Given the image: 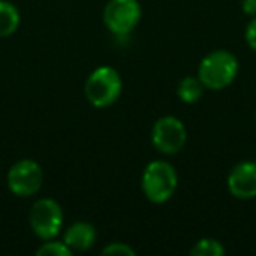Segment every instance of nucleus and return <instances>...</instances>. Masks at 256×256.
Here are the masks:
<instances>
[{
	"label": "nucleus",
	"mask_w": 256,
	"mask_h": 256,
	"mask_svg": "<svg viewBox=\"0 0 256 256\" xmlns=\"http://www.w3.org/2000/svg\"><path fill=\"white\" fill-rule=\"evenodd\" d=\"M178 172L165 160H154L146 165L140 178L142 193L151 204H167L178 190Z\"/></svg>",
	"instance_id": "obj_1"
},
{
	"label": "nucleus",
	"mask_w": 256,
	"mask_h": 256,
	"mask_svg": "<svg viewBox=\"0 0 256 256\" xmlns=\"http://www.w3.org/2000/svg\"><path fill=\"white\" fill-rule=\"evenodd\" d=\"M238 74V60L226 50H216L206 54L198 65V79L206 90L221 92L235 81Z\"/></svg>",
	"instance_id": "obj_2"
},
{
	"label": "nucleus",
	"mask_w": 256,
	"mask_h": 256,
	"mask_svg": "<svg viewBox=\"0 0 256 256\" xmlns=\"http://www.w3.org/2000/svg\"><path fill=\"white\" fill-rule=\"evenodd\" d=\"M123 90L120 72L109 65L95 68L84 82V95L96 109H107L118 102Z\"/></svg>",
	"instance_id": "obj_3"
},
{
	"label": "nucleus",
	"mask_w": 256,
	"mask_h": 256,
	"mask_svg": "<svg viewBox=\"0 0 256 256\" xmlns=\"http://www.w3.org/2000/svg\"><path fill=\"white\" fill-rule=\"evenodd\" d=\"M28 223L36 237L40 240H50L58 237L64 228V210L53 198H39L32 204L28 212Z\"/></svg>",
	"instance_id": "obj_4"
},
{
	"label": "nucleus",
	"mask_w": 256,
	"mask_h": 256,
	"mask_svg": "<svg viewBox=\"0 0 256 256\" xmlns=\"http://www.w3.org/2000/svg\"><path fill=\"white\" fill-rule=\"evenodd\" d=\"M188 132L186 126L179 118L176 116H162L154 121L151 128V144L162 154H176L186 146Z\"/></svg>",
	"instance_id": "obj_5"
},
{
	"label": "nucleus",
	"mask_w": 256,
	"mask_h": 256,
	"mask_svg": "<svg viewBox=\"0 0 256 256\" xmlns=\"http://www.w3.org/2000/svg\"><path fill=\"white\" fill-rule=\"evenodd\" d=\"M44 184V170L36 160L23 158L11 165L8 172V188L12 195L28 198L40 192Z\"/></svg>",
	"instance_id": "obj_6"
},
{
	"label": "nucleus",
	"mask_w": 256,
	"mask_h": 256,
	"mask_svg": "<svg viewBox=\"0 0 256 256\" xmlns=\"http://www.w3.org/2000/svg\"><path fill=\"white\" fill-rule=\"evenodd\" d=\"M104 25L114 36H128L142 18L139 0H109L104 8Z\"/></svg>",
	"instance_id": "obj_7"
},
{
	"label": "nucleus",
	"mask_w": 256,
	"mask_h": 256,
	"mask_svg": "<svg viewBox=\"0 0 256 256\" xmlns=\"http://www.w3.org/2000/svg\"><path fill=\"white\" fill-rule=\"evenodd\" d=\"M226 188L238 200H251L256 196V162H240L230 170Z\"/></svg>",
	"instance_id": "obj_8"
},
{
	"label": "nucleus",
	"mask_w": 256,
	"mask_h": 256,
	"mask_svg": "<svg viewBox=\"0 0 256 256\" xmlns=\"http://www.w3.org/2000/svg\"><path fill=\"white\" fill-rule=\"evenodd\" d=\"M64 242L72 251H88L96 242V230L92 223L76 221L65 230Z\"/></svg>",
	"instance_id": "obj_9"
},
{
	"label": "nucleus",
	"mask_w": 256,
	"mask_h": 256,
	"mask_svg": "<svg viewBox=\"0 0 256 256\" xmlns=\"http://www.w3.org/2000/svg\"><path fill=\"white\" fill-rule=\"evenodd\" d=\"M22 16L12 2L9 0H0V39L11 37L20 28Z\"/></svg>",
	"instance_id": "obj_10"
},
{
	"label": "nucleus",
	"mask_w": 256,
	"mask_h": 256,
	"mask_svg": "<svg viewBox=\"0 0 256 256\" xmlns=\"http://www.w3.org/2000/svg\"><path fill=\"white\" fill-rule=\"evenodd\" d=\"M204 92H206V86L202 84V81L198 79V76H186L179 81L178 84V96L182 104H196L202 98Z\"/></svg>",
	"instance_id": "obj_11"
},
{
	"label": "nucleus",
	"mask_w": 256,
	"mask_h": 256,
	"mask_svg": "<svg viewBox=\"0 0 256 256\" xmlns=\"http://www.w3.org/2000/svg\"><path fill=\"white\" fill-rule=\"evenodd\" d=\"M226 252V249L223 248L220 240L216 238L204 237L193 244V248L190 249V254L192 256H223Z\"/></svg>",
	"instance_id": "obj_12"
},
{
	"label": "nucleus",
	"mask_w": 256,
	"mask_h": 256,
	"mask_svg": "<svg viewBox=\"0 0 256 256\" xmlns=\"http://www.w3.org/2000/svg\"><path fill=\"white\" fill-rule=\"evenodd\" d=\"M72 254V249L64 240H58L56 237L50 240H42V244L37 249V256H68Z\"/></svg>",
	"instance_id": "obj_13"
},
{
	"label": "nucleus",
	"mask_w": 256,
	"mask_h": 256,
	"mask_svg": "<svg viewBox=\"0 0 256 256\" xmlns=\"http://www.w3.org/2000/svg\"><path fill=\"white\" fill-rule=\"evenodd\" d=\"M104 254H112V256H136V251L124 242H110L102 249Z\"/></svg>",
	"instance_id": "obj_14"
},
{
	"label": "nucleus",
	"mask_w": 256,
	"mask_h": 256,
	"mask_svg": "<svg viewBox=\"0 0 256 256\" xmlns=\"http://www.w3.org/2000/svg\"><path fill=\"white\" fill-rule=\"evenodd\" d=\"M246 42L252 51H256V16H252V20L246 26Z\"/></svg>",
	"instance_id": "obj_15"
},
{
	"label": "nucleus",
	"mask_w": 256,
	"mask_h": 256,
	"mask_svg": "<svg viewBox=\"0 0 256 256\" xmlns=\"http://www.w3.org/2000/svg\"><path fill=\"white\" fill-rule=\"evenodd\" d=\"M240 9L246 16H256V0H240Z\"/></svg>",
	"instance_id": "obj_16"
},
{
	"label": "nucleus",
	"mask_w": 256,
	"mask_h": 256,
	"mask_svg": "<svg viewBox=\"0 0 256 256\" xmlns=\"http://www.w3.org/2000/svg\"><path fill=\"white\" fill-rule=\"evenodd\" d=\"M254 120H256V114H254Z\"/></svg>",
	"instance_id": "obj_17"
}]
</instances>
